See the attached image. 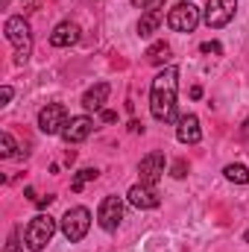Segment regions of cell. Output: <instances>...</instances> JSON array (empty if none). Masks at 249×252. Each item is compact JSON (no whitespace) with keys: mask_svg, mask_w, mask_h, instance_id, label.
Here are the masks:
<instances>
[{"mask_svg":"<svg viewBox=\"0 0 249 252\" xmlns=\"http://www.w3.org/2000/svg\"><path fill=\"white\" fill-rule=\"evenodd\" d=\"M223 176H226L229 182H235V185H247L249 182V167L247 164H226V167H223Z\"/></svg>","mask_w":249,"mask_h":252,"instance_id":"17","label":"cell"},{"mask_svg":"<svg viewBox=\"0 0 249 252\" xmlns=\"http://www.w3.org/2000/svg\"><path fill=\"white\" fill-rule=\"evenodd\" d=\"M9 100H12V85H3L0 88V106H6Z\"/></svg>","mask_w":249,"mask_h":252,"instance_id":"23","label":"cell"},{"mask_svg":"<svg viewBox=\"0 0 249 252\" xmlns=\"http://www.w3.org/2000/svg\"><path fill=\"white\" fill-rule=\"evenodd\" d=\"M6 252H24V244H21L18 232H12V235H9V241H6Z\"/></svg>","mask_w":249,"mask_h":252,"instance_id":"20","label":"cell"},{"mask_svg":"<svg viewBox=\"0 0 249 252\" xmlns=\"http://www.w3.org/2000/svg\"><path fill=\"white\" fill-rule=\"evenodd\" d=\"M176 94H179V70L173 64H167L156 79H153V88H150V112L156 121H179L176 115Z\"/></svg>","mask_w":249,"mask_h":252,"instance_id":"1","label":"cell"},{"mask_svg":"<svg viewBox=\"0 0 249 252\" xmlns=\"http://www.w3.org/2000/svg\"><path fill=\"white\" fill-rule=\"evenodd\" d=\"M129 129H132V132H144V126L138 124V121H132V124H129Z\"/></svg>","mask_w":249,"mask_h":252,"instance_id":"28","label":"cell"},{"mask_svg":"<svg viewBox=\"0 0 249 252\" xmlns=\"http://www.w3.org/2000/svg\"><path fill=\"white\" fill-rule=\"evenodd\" d=\"M161 21H164V9H158V6L147 9V12L141 15V21H138V35H141V38L153 35V32L158 30V24H161Z\"/></svg>","mask_w":249,"mask_h":252,"instance_id":"15","label":"cell"},{"mask_svg":"<svg viewBox=\"0 0 249 252\" xmlns=\"http://www.w3.org/2000/svg\"><path fill=\"white\" fill-rule=\"evenodd\" d=\"M3 30H6V41L15 47V64H24L30 59V50H32V30H30V24L21 15H15V18L6 21Z\"/></svg>","mask_w":249,"mask_h":252,"instance_id":"2","label":"cell"},{"mask_svg":"<svg viewBox=\"0 0 249 252\" xmlns=\"http://www.w3.org/2000/svg\"><path fill=\"white\" fill-rule=\"evenodd\" d=\"M91 132H94V121H91L88 115H79V118H70L59 135H62L67 144H79V141H85Z\"/></svg>","mask_w":249,"mask_h":252,"instance_id":"11","label":"cell"},{"mask_svg":"<svg viewBox=\"0 0 249 252\" xmlns=\"http://www.w3.org/2000/svg\"><path fill=\"white\" fill-rule=\"evenodd\" d=\"M53 235H56V220H53L50 214H35V217L30 220V226L24 229V244H27V250L41 252L50 244Z\"/></svg>","mask_w":249,"mask_h":252,"instance_id":"3","label":"cell"},{"mask_svg":"<svg viewBox=\"0 0 249 252\" xmlns=\"http://www.w3.org/2000/svg\"><path fill=\"white\" fill-rule=\"evenodd\" d=\"M199 21H202L199 9H196L193 3H187V0L176 3V6L167 12V27H170L173 32H193Z\"/></svg>","mask_w":249,"mask_h":252,"instance_id":"5","label":"cell"},{"mask_svg":"<svg viewBox=\"0 0 249 252\" xmlns=\"http://www.w3.org/2000/svg\"><path fill=\"white\" fill-rule=\"evenodd\" d=\"M126 199H129V205H135V208H158V202H161V196H158V190L153 188V185H144V182H138V185H132L129 193H126Z\"/></svg>","mask_w":249,"mask_h":252,"instance_id":"10","label":"cell"},{"mask_svg":"<svg viewBox=\"0 0 249 252\" xmlns=\"http://www.w3.org/2000/svg\"><path fill=\"white\" fill-rule=\"evenodd\" d=\"M235 12H238V0H208L205 12H202V21L211 30H220L235 18Z\"/></svg>","mask_w":249,"mask_h":252,"instance_id":"6","label":"cell"},{"mask_svg":"<svg viewBox=\"0 0 249 252\" xmlns=\"http://www.w3.org/2000/svg\"><path fill=\"white\" fill-rule=\"evenodd\" d=\"M53 199H56V196H53V193H47V196H38L35 202H38V208H47V205H50Z\"/></svg>","mask_w":249,"mask_h":252,"instance_id":"26","label":"cell"},{"mask_svg":"<svg viewBox=\"0 0 249 252\" xmlns=\"http://www.w3.org/2000/svg\"><path fill=\"white\" fill-rule=\"evenodd\" d=\"M161 0H132V6H138V9H153V6H158Z\"/></svg>","mask_w":249,"mask_h":252,"instance_id":"24","label":"cell"},{"mask_svg":"<svg viewBox=\"0 0 249 252\" xmlns=\"http://www.w3.org/2000/svg\"><path fill=\"white\" fill-rule=\"evenodd\" d=\"M100 118H103V124H115V121H118V112H106V109H103Z\"/></svg>","mask_w":249,"mask_h":252,"instance_id":"25","label":"cell"},{"mask_svg":"<svg viewBox=\"0 0 249 252\" xmlns=\"http://www.w3.org/2000/svg\"><path fill=\"white\" fill-rule=\"evenodd\" d=\"M199 50H202V53H214V56H220V53H223L220 41H202V44H199Z\"/></svg>","mask_w":249,"mask_h":252,"instance_id":"22","label":"cell"},{"mask_svg":"<svg viewBox=\"0 0 249 252\" xmlns=\"http://www.w3.org/2000/svg\"><path fill=\"white\" fill-rule=\"evenodd\" d=\"M91 229V211L85 205H73L67 208L62 217V235L70 241V244H79Z\"/></svg>","mask_w":249,"mask_h":252,"instance_id":"4","label":"cell"},{"mask_svg":"<svg viewBox=\"0 0 249 252\" xmlns=\"http://www.w3.org/2000/svg\"><path fill=\"white\" fill-rule=\"evenodd\" d=\"M244 138H249V121L244 124Z\"/></svg>","mask_w":249,"mask_h":252,"instance_id":"29","label":"cell"},{"mask_svg":"<svg viewBox=\"0 0 249 252\" xmlns=\"http://www.w3.org/2000/svg\"><path fill=\"white\" fill-rule=\"evenodd\" d=\"M64 124H67V109H64L62 103H47V106L38 112V129H41L44 135L62 132Z\"/></svg>","mask_w":249,"mask_h":252,"instance_id":"7","label":"cell"},{"mask_svg":"<svg viewBox=\"0 0 249 252\" xmlns=\"http://www.w3.org/2000/svg\"><path fill=\"white\" fill-rule=\"evenodd\" d=\"M176 124H179L176 126V138H179L182 144H199L202 129H199V118H196V115H182Z\"/></svg>","mask_w":249,"mask_h":252,"instance_id":"12","label":"cell"},{"mask_svg":"<svg viewBox=\"0 0 249 252\" xmlns=\"http://www.w3.org/2000/svg\"><path fill=\"white\" fill-rule=\"evenodd\" d=\"M170 59V44L167 41H156L150 50H147V62L150 64H164Z\"/></svg>","mask_w":249,"mask_h":252,"instance_id":"16","label":"cell"},{"mask_svg":"<svg viewBox=\"0 0 249 252\" xmlns=\"http://www.w3.org/2000/svg\"><path fill=\"white\" fill-rule=\"evenodd\" d=\"M76 41H79V27H76L73 21L56 24V30L50 32V44H53V47H70V44H76Z\"/></svg>","mask_w":249,"mask_h":252,"instance_id":"13","label":"cell"},{"mask_svg":"<svg viewBox=\"0 0 249 252\" xmlns=\"http://www.w3.org/2000/svg\"><path fill=\"white\" fill-rule=\"evenodd\" d=\"M91 179H97V170H94V167H85V170H79V173L73 176V182H70V190H76V193H79V190L85 188Z\"/></svg>","mask_w":249,"mask_h":252,"instance_id":"18","label":"cell"},{"mask_svg":"<svg viewBox=\"0 0 249 252\" xmlns=\"http://www.w3.org/2000/svg\"><path fill=\"white\" fill-rule=\"evenodd\" d=\"M170 176H176V179H185V176H187V161H182V158H179V161L170 167Z\"/></svg>","mask_w":249,"mask_h":252,"instance_id":"21","label":"cell"},{"mask_svg":"<svg viewBox=\"0 0 249 252\" xmlns=\"http://www.w3.org/2000/svg\"><path fill=\"white\" fill-rule=\"evenodd\" d=\"M109 82H97L94 88H88L85 94H82V106L88 109V112H103V103L109 100Z\"/></svg>","mask_w":249,"mask_h":252,"instance_id":"14","label":"cell"},{"mask_svg":"<svg viewBox=\"0 0 249 252\" xmlns=\"http://www.w3.org/2000/svg\"><path fill=\"white\" fill-rule=\"evenodd\" d=\"M190 97H193V100H199V97H202V88H199V85H193V88H190Z\"/></svg>","mask_w":249,"mask_h":252,"instance_id":"27","label":"cell"},{"mask_svg":"<svg viewBox=\"0 0 249 252\" xmlns=\"http://www.w3.org/2000/svg\"><path fill=\"white\" fill-rule=\"evenodd\" d=\"M124 220V199L121 196H106L100 202V211H97V223L106 229V232H118Z\"/></svg>","mask_w":249,"mask_h":252,"instance_id":"8","label":"cell"},{"mask_svg":"<svg viewBox=\"0 0 249 252\" xmlns=\"http://www.w3.org/2000/svg\"><path fill=\"white\" fill-rule=\"evenodd\" d=\"M15 150H18V147H15V138H12L9 132H0V156H3V158H12Z\"/></svg>","mask_w":249,"mask_h":252,"instance_id":"19","label":"cell"},{"mask_svg":"<svg viewBox=\"0 0 249 252\" xmlns=\"http://www.w3.org/2000/svg\"><path fill=\"white\" fill-rule=\"evenodd\" d=\"M138 173H141V182L144 185H156L164 176V153H158V150L147 153L141 158V164H138Z\"/></svg>","mask_w":249,"mask_h":252,"instance_id":"9","label":"cell"},{"mask_svg":"<svg viewBox=\"0 0 249 252\" xmlns=\"http://www.w3.org/2000/svg\"><path fill=\"white\" fill-rule=\"evenodd\" d=\"M244 241H247V244H249V229H247V235H244Z\"/></svg>","mask_w":249,"mask_h":252,"instance_id":"30","label":"cell"}]
</instances>
